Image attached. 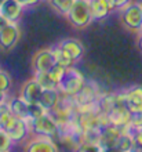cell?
Listing matches in <instances>:
<instances>
[{"label":"cell","instance_id":"1","mask_svg":"<svg viewBox=\"0 0 142 152\" xmlns=\"http://www.w3.org/2000/svg\"><path fill=\"white\" fill-rule=\"evenodd\" d=\"M29 126H31V133L33 136H44V137H57L61 132L59 124L54 119V116L50 112L44 113L37 119L29 120Z\"/></svg>","mask_w":142,"mask_h":152},{"label":"cell","instance_id":"2","mask_svg":"<svg viewBox=\"0 0 142 152\" xmlns=\"http://www.w3.org/2000/svg\"><path fill=\"white\" fill-rule=\"evenodd\" d=\"M68 20L75 28H86L91 24L92 14H91L90 0H75L71 11L68 14Z\"/></svg>","mask_w":142,"mask_h":152},{"label":"cell","instance_id":"3","mask_svg":"<svg viewBox=\"0 0 142 152\" xmlns=\"http://www.w3.org/2000/svg\"><path fill=\"white\" fill-rule=\"evenodd\" d=\"M86 84V79L84 76L75 68H68V72L65 75V77L62 79V82L58 84V90L62 96H71L75 97L77 93L83 88V86Z\"/></svg>","mask_w":142,"mask_h":152},{"label":"cell","instance_id":"4","mask_svg":"<svg viewBox=\"0 0 142 152\" xmlns=\"http://www.w3.org/2000/svg\"><path fill=\"white\" fill-rule=\"evenodd\" d=\"M122 22L131 32H142V7L141 3L131 1L122 10Z\"/></svg>","mask_w":142,"mask_h":152},{"label":"cell","instance_id":"5","mask_svg":"<svg viewBox=\"0 0 142 152\" xmlns=\"http://www.w3.org/2000/svg\"><path fill=\"white\" fill-rule=\"evenodd\" d=\"M122 133H123L122 129L117 127V126H113V124H108L106 127L101 129L98 136V144L102 148V151L116 149Z\"/></svg>","mask_w":142,"mask_h":152},{"label":"cell","instance_id":"6","mask_svg":"<svg viewBox=\"0 0 142 152\" xmlns=\"http://www.w3.org/2000/svg\"><path fill=\"white\" fill-rule=\"evenodd\" d=\"M24 149L26 152H57L59 147L57 145V141L52 140V137L35 136L26 141Z\"/></svg>","mask_w":142,"mask_h":152},{"label":"cell","instance_id":"7","mask_svg":"<svg viewBox=\"0 0 142 152\" xmlns=\"http://www.w3.org/2000/svg\"><path fill=\"white\" fill-rule=\"evenodd\" d=\"M108 116H109L111 124L117 126L122 130H131V112L127 108V105H113V108L109 111Z\"/></svg>","mask_w":142,"mask_h":152},{"label":"cell","instance_id":"8","mask_svg":"<svg viewBox=\"0 0 142 152\" xmlns=\"http://www.w3.org/2000/svg\"><path fill=\"white\" fill-rule=\"evenodd\" d=\"M32 64H33L35 72H48L50 68L55 64L54 54H52V47H46L37 50L35 53V56H33Z\"/></svg>","mask_w":142,"mask_h":152},{"label":"cell","instance_id":"9","mask_svg":"<svg viewBox=\"0 0 142 152\" xmlns=\"http://www.w3.org/2000/svg\"><path fill=\"white\" fill-rule=\"evenodd\" d=\"M21 37V31L17 22H10L4 29L0 31V48L1 50H11Z\"/></svg>","mask_w":142,"mask_h":152},{"label":"cell","instance_id":"10","mask_svg":"<svg viewBox=\"0 0 142 152\" xmlns=\"http://www.w3.org/2000/svg\"><path fill=\"white\" fill-rule=\"evenodd\" d=\"M6 132L10 134L11 140L14 144H18V142H22L28 138L29 133H31V126H29V120L25 119H20V118H15L14 122L11 123V126L6 130Z\"/></svg>","mask_w":142,"mask_h":152},{"label":"cell","instance_id":"11","mask_svg":"<svg viewBox=\"0 0 142 152\" xmlns=\"http://www.w3.org/2000/svg\"><path fill=\"white\" fill-rule=\"evenodd\" d=\"M58 46L62 48L63 51L66 53L68 56L71 57L75 62L80 61L84 56V46H83V43L77 39L68 37V39L61 40V42L58 43Z\"/></svg>","mask_w":142,"mask_h":152},{"label":"cell","instance_id":"12","mask_svg":"<svg viewBox=\"0 0 142 152\" xmlns=\"http://www.w3.org/2000/svg\"><path fill=\"white\" fill-rule=\"evenodd\" d=\"M126 104L131 113L142 111V86L137 84L127 88L126 91Z\"/></svg>","mask_w":142,"mask_h":152},{"label":"cell","instance_id":"13","mask_svg":"<svg viewBox=\"0 0 142 152\" xmlns=\"http://www.w3.org/2000/svg\"><path fill=\"white\" fill-rule=\"evenodd\" d=\"M98 94H97V88L91 86L86 82L83 88L80 90L75 96V101L77 107H88V105H94L98 101Z\"/></svg>","mask_w":142,"mask_h":152},{"label":"cell","instance_id":"14","mask_svg":"<svg viewBox=\"0 0 142 152\" xmlns=\"http://www.w3.org/2000/svg\"><path fill=\"white\" fill-rule=\"evenodd\" d=\"M43 91V88L37 83V80L35 77L26 80L21 88V97L24 98L28 104H33V102H37L39 101V97Z\"/></svg>","mask_w":142,"mask_h":152},{"label":"cell","instance_id":"15","mask_svg":"<svg viewBox=\"0 0 142 152\" xmlns=\"http://www.w3.org/2000/svg\"><path fill=\"white\" fill-rule=\"evenodd\" d=\"M22 12L24 7L17 0H6L0 7V14L6 17L10 22H17L21 18Z\"/></svg>","mask_w":142,"mask_h":152},{"label":"cell","instance_id":"16","mask_svg":"<svg viewBox=\"0 0 142 152\" xmlns=\"http://www.w3.org/2000/svg\"><path fill=\"white\" fill-rule=\"evenodd\" d=\"M59 100H61V93H59V90H43L37 102H39L47 112H50L52 108H55L57 105L59 104Z\"/></svg>","mask_w":142,"mask_h":152},{"label":"cell","instance_id":"17","mask_svg":"<svg viewBox=\"0 0 142 152\" xmlns=\"http://www.w3.org/2000/svg\"><path fill=\"white\" fill-rule=\"evenodd\" d=\"M10 109H11L12 115L20 119L29 120V104L22 98V97H14L12 100L8 101Z\"/></svg>","mask_w":142,"mask_h":152},{"label":"cell","instance_id":"18","mask_svg":"<svg viewBox=\"0 0 142 152\" xmlns=\"http://www.w3.org/2000/svg\"><path fill=\"white\" fill-rule=\"evenodd\" d=\"M116 149H117V151H122V152H127V151L135 149V141H134L133 130H123L122 136L119 138Z\"/></svg>","mask_w":142,"mask_h":152},{"label":"cell","instance_id":"19","mask_svg":"<svg viewBox=\"0 0 142 152\" xmlns=\"http://www.w3.org/2000/svg\"><path fill=\"white\" fill-rule=\"evenodd\" d=\"M91 4V14L94 20H103L111 14V10L103 3V0H90Z\"/></svg>","mask_w":142,"mask_h":152},{"label":"cell","instance_id":"20","mask_svg":"<svg viewBox=\"0 0 142 152\" xmlns=\"http://www.w3.org/2000/svg\"><path fill=\"white\" fill-rule=\"evenodd\" d=\"M14 119H15V116L12 115L11 109H10V104L7 101L0 104V127L7 130L14 122Z\"/></svg>","mask_w":142,"mask_h":152},{"label":"cell","instance_id":"21","mask_svg":"<svg viewBox=\"0 0 142 152\" xmlns=\"http://www.w3.org/2000/svg\"><path fill=\"white\" fill-rule=\"evenodd\" d=\"M52 54H54L55 64L62 65V66H65V68H72V66L75 65V61L72 60L71 57L68 56L66 53L63 51L58 44H57L55 47H52Z\"/></svg>","mask_w":142,"mask_h":152},{"label":"cell","instance_id":"22","mask_svg":"<svg viewBox=\"0 0 142 152\" xmlns=\"http://www.w3.org/2000/svg\"><path fill=\"white\" fill-rule=\"evenodd\" d=\"M33 77L37 80V83L42 86L43 90H58V84L51 79L48 72H35Z\"/></svg>","mask_w":142,"mask_h":152},{"label":"cell","instance_id":"23","mask_svg":"<svg viewBox=\"0 0 142 152\" xmlns=\"http://www.w3.org/2000/svg\"><path fill=\"white\" fill-rule=\"evenodd\" d=\"M47 1L58 14L63 17H68L72 6L75 3V0H47Z\"/></svg>","mask_w":142,"mask_h":152},{"label":"cell","instance_id":"24","mask_svg":"<svg viewBox=\"0 0 142 152\" xmlns=\"http://www.w3.org/2000/svg\"><path fill=\"white\" fill-rule=\"evenodd\" d=\"M66 72H68V68H65V66H62V65H59V64H54L51 68H50V71H48L51 79L54 80L57 84H59L62 82V79L65 77V75H66Z\"/></svg>","mask_w":142,"mask_h":152},{"label":"cell","instance_id":"25","mask_svg":"<svg viewBox=\"0 0 142 152\" xmlns=\"http://www.w3.org/2000/svg\"><path fill=\"white\" fill-rule=\"evenodd\" d=\"M12 140L4 129L0 127V152H8L12 148Z\"/></svg>","mask_w":142,"mask_h":152},{"label":"cell","instance_id":"26","mask_svg":"<svg viewBox=\"0 0 142 152\" xmlns=\"http://www.w3.org/2000/svg\"><path fill=\"white\" fill-rule=\"evenodd\" d=\"M11 86H12V79L10 73L3 71V69H0V91L8 93Z\"/></svg>","mask_w":142,"mask_h":152},{"label":"cell","instance_id":"27","mask_svg":"<svg viewBox=\"0 0 142 152\" xmlns=\"http://www.w3.org/2000/svg\"><path fill=\"white\" fill-rule=\"evenodd\" d=\"M44 113H47V111H46L39 102L29 104V120L37 119V118H40V116H43Z\"/></svg>","mask_w":142,"mask_h":152},{"label":"cell","instance_id":"28","mask_svg":"<svg viewBox=\"0 0 142 152\" xmlns=\"http://www.w3.org/2000/svg\"><path fill=\"white\" fill-rule=\"evenodd\" d=\"M130 127H131V130H139V129H142V111L131 113Z\"/></svg>","mask_w":142,"mask_h":152},{"label":"cell","instance_id":"29","mask_svg":"<svg viewBox=\"0 0 142 152\" xmlns=\"http://www.w3.org/2000/svg\"><path fill=\"white\" fill-rule=\"evenodd\" d=\"M133 134H134L135 148L142 149V129H139V130H133Z\"/></svg>","mask_w":142,"mask_h":152},{"label":"cell","instance_id":"30","mask_svg":"<svg viewBox=\"0 0 142 152\" xmlns=\"http://www.w3.org/2000/svg\"><path fill=\"white\" fill-rule=\"evenodd\" d=\"M17 1H18L24 8H29V7L36 6V4H39L42 0H17Z\"/></svg>","mask_w":142,"mask_h":152},{"label":"cell","instance_id":"31","mask_svg":"<svg viewBox=\"0 0 142 152\" xmlns=\"http://www.w3.org/2000/svg\"><path fill=\"white\" fill-rule=\"evenodd\" d=\"M131 1H133V0H116V10H120V11H122L123 8L127 7Z\"/></svg>","mask_w":142,"mask_h":152},{"label":"cell","instance_id":"32","mask_svg":"<svg viewBox=\"0 0 142 152\" xmlns=\"http://www.w3.org/2000/svg\"><path fill=\"white\" fill-rule=\"evenodd\" d=\"M8 24H10V21H8L4 15H1V14H0V31L6 28V26H7Z\"/></svg>","mask_w":142,"mask_h":152},{"label":"cell","instance_id":"33","mask_svg":"<svg viewBox=\"0 0 142 152\" xmlns=\"http://www.w3.org/2000/svg\"><path fill=\"white\" fill-rule=\"evenodd\" d=\"M103 3L106 4L108 8H109L111 11L116 10V0H103Z\"/></svg>","mask_w":142,"mask_h":152},{"label":"cell","instance_id":"34","mask_svg":"<svg viewBox=\"0 0 142 152\" xmlns=\"http://www.w3.org/2000/svg\"><path fill=\"white\" fill-rule=\"evenodd\" d=\"M6 101H7V93L0 91V104H3Z\"/></svg>","mask_w":142,"mask_h":152},{"label":"cell","instance_id":"35","mask_svg":"<svg viewBox=\"0 0 142 152\" xmlns=\"http://www.w3.org/2000/svg\"><path fill=\"white\" fill-rule=\"evenodd\" d=\"M138 47L142 51V32H139V36H138Z\"/></svg>","mask_w":142,"mask_h":152},{"label":"cell","instance_id":"36","mask_svg":"<svg viewBox=\"0 0 142 152\" xmlns=\"http://www.w3.org/2000/svg\"><path fill=\"white\" fill-rule=\"evenodd\" d=\"M4 1H6V0H0V7H1V4H3Z\"/></svg>","mask_w":142,"mask_h":152},{"label":"cell","instance_id":"37","mask_svg":"<svg viewBox=\"0 0 142 152\" xmlns=\"http://www.w3.org/2000/svg\"><path fill=\"white\" fill-rule=\"evenodd\" d=\"M141 7H142V3H141Z\"/></svg>","mask_w":142,"mask_h":152},{"label":"cell","instance_id":"38","mask_svg":"<svg viewBox=\"0 0 142 152\" xmlns=\"http://www.w3.org/2000/svg\"><path fill=\"white\" fill-rule=\"evenodd\" d=\"M0 69H1V68H0Z\"/></svg>","mask_w":142,"mask_h":152}]
</instances>
